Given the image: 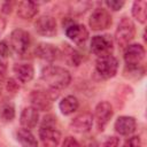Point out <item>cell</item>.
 <instances>
[{
    "label": "cell",
    "instance_id": "12",
    "mask_svg": "<svg viewBox=\"0 0 147 147\" xmlns=\"http://www.w3.org/2000/svg\"><path fill=\"white\" fill-rule=\"evenodd\" d=\"M39 138L41 141V147H57L61 133L53 126H41L39 130Z\"/></svg>",
    "mask_w": 147,
    "mask_h": 147
},
{
    "label": "cell",
    "instance_id": "19",
    "mask_svg": "<svg viewBox=\"0 0 147 147\" xmlns=\"http://www.w3.org/2000/svg\"><path fill=\"white\" fill-rule=\"evenodd\" d=\"M38 14V5L33 1H21L17 5V15L23 20H31Z\"/></svg>",
    "mask_w": 147,
    "mask_h": 147
},
{
    "label": "cell",
    "instance_id": "5",
    "mask_svg": "<svg viewBox=\"0 0 147 147\" xmlns=\"http://www.w3.org/2000/svg\"><path fill=\"white\" fill-rule=\"evenodd\" d=\"M54 91H44V90L32 91L30 94V101L32 107L40 111L49 110L52 108L53 100L57 98V93H53Z\"/></svg>",
    "mask_w": 147,
    "mask_h": 147
},
{
    "label": "cell",
    "instance_id": "2",
    "mask_svg": "<svg viewBox=\"0 0 147 147\" xmlns=\"http://www.w3.org/2000/svg\"><path fill=\"white\" fill-rule=\"evenodd\" d=\"M136 36V25L131 18L123 16L118 22L117 29L115 31V41L119 48H125L130 45Z\"/></svg>",
    "mask_w": 147,
    "mask_h": 147
},
{
    "label": "cell",
    "instance_id": "6",
    "mask_svg": "<svg viewBox=\"0 0 147 147\" xmlns=\"http://www.w3.org/2000/svg\"><path fill=\"white\" fill-rule=\"evenodd\" d=\"M114 49L113 39L109 34H96L91 39V52L98 57L111 55Z\"/></svg>",
    "mask_w": 147,
    "mask_h": 147
},
{
    "label": "cell",
    "instance_id": "25",
    "mask_svg": "<svg viewBox=\"0 0 147 147\" xmlns=\"http://www.w3.org/2000/svg\"><path fill=\"white\" fill-rule=\"evenodd\" d=\"M105 5L109 9H111L114 11H117L125 5V2L123 0H107V1H105Z\"/></svg>",
    "mask_w": 147,
    "mask_h": 147
},
{
    "label": "cell",
    "instance_id": "20",
    "mask_svg": "<svg viewBox=\"0 0 147 147\" xmlns=\"http://www.w3.org/2000/svg\"><path fill=\"white\" fill-rule=\"evenodd\" d=\"M79 107V101L76 96L74 95H67L64 96L60 103H59V108L61 110V113L63 115H71L74 114Z\"/></svg>",
    "mask_w": 147,
    "mask_h": 147
},
{
    "label": "cell",
    "instance_id": "3",
    "mask_svg": "<svg viewBox=\"0 0 147 147\" xmlns=\"http://www.w3.org/2000/svg\"><path fill=\"white\" fill-rule=\"evenodd\" d=\"M117 70H118V60L114 55L101 56L98 57L95 61V71L103 79L113 78L117 74Z\"/></svg>",
    "mask_w": 147,
    "mask_h": 147
},
{
    "label": "cell",
    "instance_id": "8",
    "mask_svg": "<svg viewBox=\"0 0 147 147\" xmlns=\"http://www.w3.org/2000/svg\"><path fill=\"white\" fill-rule=\"evenodd\" d=\"M111 23H113V20H111L109 11L102 7L94 9V11L91 14L90 20H88L90 28L93 31L106 30L111 25Z\"/></svg>",
    "mask_w": 147,
    "mask_h": 147
},
{
    "label": "cell",
    "instance_id": "30",
    "mask_svg": "<svg viewBox=\"0 0 147 147\" xmlns=\"http://www.w3.org/2000/svg\"><path fill=\"white\" fill-rule=\"evenodd\" d=\"M11 8H13V3H9V2H5L3 6H2V11L5 14H9L11 11Z\"/></svg>",
    "mask_w": 147,
    "mask_h": 147
},
{
    "label": "cell",
    "instance_id": "26",
    "mask_svg": "<svg viewBox=\"0 0 147 147\" xmlns=\"http://www.w3.org/2000/svg\"><path fill=\"white\" fill-rule=\"evenodd\" d=\"M6 90H7V92H9V93H11V94H15V93L18 92L20 85L17 84V82H16L15 79L9 78V79L7 80V83H6Z\"/></svg>",
    "mask_w": 147,
    "mask_h": 147
},
{
    "label": "cell",
    "instance_id": "13",
    "mask_svg": "<svg viewBox=\"0 0 147 147\" xmlns=\"http://www.w3.org/2000/svg\"><path fill=\"white\" fill-rule=\"evenodd\" d=\"M93 124V116L91 113H82L74 117L70 122V129L77 133H85L91 130Z\"/></svg>",
    "mask_w": 147,
    "mask_h": 147
},
{
    "label": "cell",
    "instance_id": "11",
    "mask_svg": "<svg viewBox=\"0 0 147 147\" xmlns=\"http://www.w3.org/2000/svg\"><path fill=\"white\" fill-rule=\"evenodd\" d=\"M34 29L40 36L48 37V38L54 37L56 34V32H57L56 21H55V18L53 16L41 15L34 22Z\"/></svg>",
    "mask_w": 147,
    "mask_h": 147
},
{
    "label": "cell",
    "instance_id": "14",
    "mask_svg": "<svg viewBox=\"0 0 147 147\" xmlns=\"http://www.w3.org/2000/svg\"><path fill=\"white\" fill-rule=\"evenodd\" d=\"M34 53L39 59L48 62H53L60 57V49L56 46L47 42L38 44L34 49Z\"/></svg>",
    "mask_w": 147,
    "mask_h": 147
},
{
    "label": "cell",
    "instance_id": "21",
    "mask_svg": "<svg viewBox=\"0 0 147 147\" xmlns=\"http://www.w3.org/2000/svg\"><path fill=\"white\" fill-rule=\"evenodd\" d=\"M16 139L21 144L22 147H38V141L32 134V132L28 129H20L16 132Z\"/></svg>",
    "mask_w": 147,
    "mask_h": 147
},
{
    "label": "cell",
    "instance_id": "27",
    "mask_svg": "<svg viewBox=\"0 0 147 147\" xmlns=\"http://www.w3.org/2000/svg\"><path fill=\"white\" fill-rule=\"evenodd\" d=\"M118 145H119V139L115 136H110L103 141L101 147H118Z\"/></svg>",
    "mask_w": 147,
    "mask_h": 147
},
{
    "label": "cell",
    "instance_id": "32",
    "mask_svg": "<svg viewBox=\"0 0 147 147\" xmlns=\"http://www.w3.org/2000/svg\"><path fill=\"white\" fill-rule=\"evenodd\" d=\"M5 28H6V21H5V18L0 17V34L5 31Z\"/></svg>",
    "mask_w": 147,
    "mask_h": 147
},
{
    "label": "cell",
    "instance_id": "10",
    "mask_svg": "<svg viewBox=\"0 0 147 147\" xmlns=\"http://www.w3.org/2000/svg\"><path fill=\"white\" fill-rule=\"evenodd\" d=\"M145 48L140 44H130L125 47L124 51V61L125 64L130 69L138 68V65L141 63V61L145 57Z\"/></svg>",
    "mask_w": 147,
    "mask_h": 147
},
{
    "label": "cell",
    "instance_id": "24",
    "mask_svg": "<svg viewBox=\"0 0 147 147\" xmlns=\"http://www.w3.org/2000/svg\"><path fill=\"white\" fill-rule=\"evenodd\" d=\"M122 147H141V140L139 136H132L125 140Z\"/></svg>",
    "mask_w": 147,
    "mask_h": 147
},
{
    "label": "cell",
    "instance_id": "23",
    "mask_svg": "<svg viewBox=\"0 0 147 147\" xmlns=\"http://www.w3.org/2000/svg\"><path fill=\"white\" fill-rule=\"evenodd\" d=\"M15 117V108L13 105L7 103L0 109V118L3 122H11Z\"/></svg>",
    "mask_w": 147,
    "mask_h": 147
},
{
    "label": "cell",
    "instance_id": "22",
    "mask_svg": "<svg viewBox=\"0 0 147 147\" xmlns=\"http://www.w3.org/2000/svg\"><path fill=\"white\" fill-rule=\"evenodd\" d=\"M147 1L146 0H137L132 5V16L141 24L146 23L147 20Z\"/></svg>",
    "mask_w": 147,
    "mask_h": 147
},
{
    "label": "cell",
    "instance_id": "28",
    "mask_svg": "<svg viewBox=\"0 0 147 147\" xmlns=\"http://www.w3.org/2000/svg\"><path fill=\"white\" fill-rule=\"evenodd\" d=\"M62 147H82V146L74 137H67L62 142Z\"/></svg>",
    "mask_w": 147,
    "mask_h": 147
},
{
    "label": "cell",
    "instance_id": "31",
    "mask_svg": "<svg viewBox=\"0 0 147 147\" xmlns=\"http://www.w3.org/2000/svg\"><path fill=\"white\" fill-rule=\"evenodd\" d=\"M6 69H7V63L2 60V57H0V75L5 74Z\"/></svg>",
    "mask_w": 147,
    "mask_h": 147
},
{
    "label": "cell",
    "instance_id": "9",
    "mask_svg": "<svg viewBox=\"0 0 147 147\" xmlns=\"http://www.w3.org/2000/svg\"><path fill=\"white\" fill-rule=\"evenodd\" d=\"M114 115L113 106L108 101H101L95 106L93 119H95V124L99 131H103L109 121Z\"/></svg>",
    "mask_w": 147,
    "mask_h": 147
},
{
    "label": "cell",
    "instance_id": "18",
    "mask_svg": "<svg viewBox=\"0 0 147 147\" xmlns=\"http://www.w3.org/2000/svg\"><path fill=\"white\" fill-rule=\"evenodd\" d=\"M62 46L63 47H62V51H60V55H62V59L64 60V62L68 65H72V67L79 65L82 62L80 54L68 44H63Z\"/></svg>",
    "mask_w": 147,
    "mask_h": 147
},
{
    "label": "cell",
    "instance_id": "4",
    "mask_svg": "<svg viewBox=\"0 0 147 147\" xmlns=\"http://www.w3.org/2000/svg\"><path fill=\"white\" fill-rule=\"evenodd\" d=\"M9 44L11 49L17 55H24L31 45V38L28 31L23 29H15L9 37Z\"/></svg>",
    "mask_w": 147,
    "mask_h": 147
},
{
    "label": "cell",
    "instance_id": "17",
    "mask_svg": "<svg viewBox=\"0 0 147 147\" xmlns=\"http://www.w3.org/2000/svg\"><path fill=\"white\" fill-rule=\"evenodd\" d=\"M13 71L21 83H29L34 76V69L30 63H15L13 65Z\"/></svg>",
    "mask_w": 147,
    "mask_h": 147
},
{
    "label": "cell",
    "instance_id": "1",
    "mask_svg": "<svg viewBox=\"0 0 147 147\" xmlns=\"http://www.w3.org/2000/svg\"><path fill=\"white\" fill-rule=\"evenodd\" d=\"M41 79L52 88V90H62L65 88L71 82L70 72L59 65H46L41 69L40 74Z\"/></svg>",
    "mask_w": 147,
    "mask_h": 147
},
{
    "label": "cell",
    "instance_id": "15",
    "mask_svg": "<svg viewBox=\"0 0 147 147\" xmlns=\"http://www.w3.org/2000/svg\"><path fill=\"white\" fill-rule=\"evenodd\" d=\"M114 129L121 136H130L137 129L136 118L131 116H119L114 124Z\"/></svg>",
    "mask_w": 147,
    "mask_h": 147
},
{
    "label": "cell",
    "instance_id": "16",
    "mask_svg": "<svg viewBox=\"0 0 147 147\" xmlns=\"http://www.w3.org/2000/svg\"><path fill=\"white\" fill-rule=\"evenodd\" d=\"M39 121V113L33 107H25L20 116V123L23 129H33Z\"/></svg>",
    "mask_w": 147,
    "mask_h": 147
},
{
    "label": "cell",
    "instance_id": "7",
    "mask_svg": "<svg viewBox=\"0 0 147 147\" xmlns=\"http://www.w3.org/2000/svg\"><path fill=\"white\" fill-rule=\"evenodd\" d=\"M63 26H64L65 36L70 40H72L78 46L85 45L86 40L88 39V31L85 28V25L70 21V23H65L63 24Z\"/></svg>",
    "mask_w": 147,
    "mask_h": 147
},
{
    "label": "cell",
    "instance_id": "29",
    "mask_svg": "<svg viewBox=\"0 0 147 147\" xmlns=\"http://www.w3.org/2000/svg\"><path fill=\"white\" fill-rule=\"evenodd\" d=\"M9 48L6 41H0V57H6L8 55Z\"/></svg>",
    "mask_w": 147,
    "mask_h": 147
}]
</instances>
